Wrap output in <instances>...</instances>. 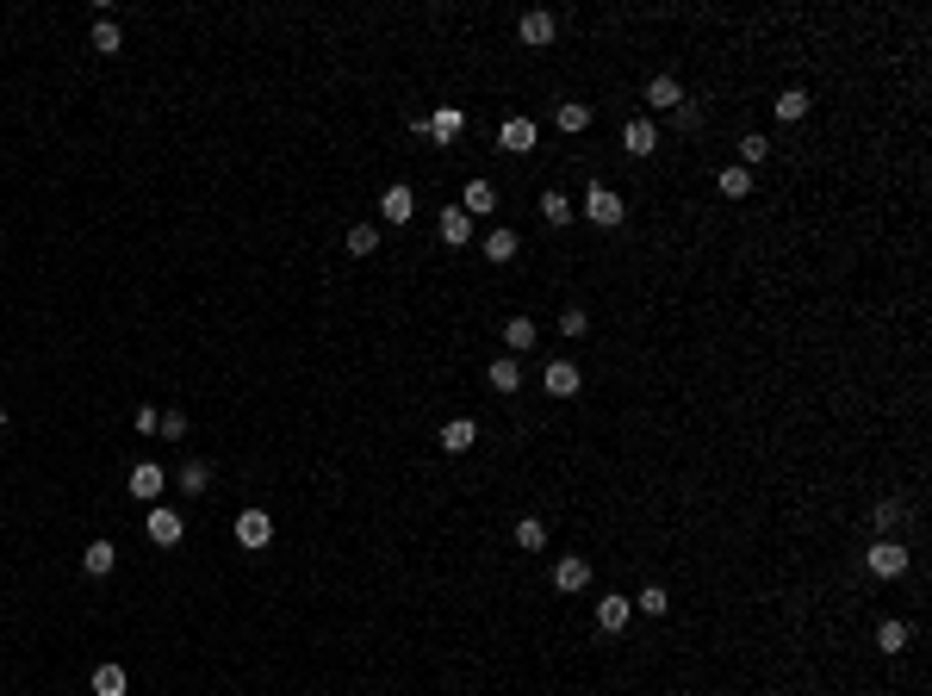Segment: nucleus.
I'll return each instance as SVG.
<instances>
[{
    "label": "nucleus",
    "mask_w": 932,
    "mask_h": 696,
    "mask_svg": "<svg viewBox=\"0 0 932 696\" xmlns=\"http://www.w3.org/2000/svg\"><path fill=\"white\" fill-rule=\"evenodd\" d=\"M131 423H138V435H156V429H162V411H156V404H138Z\"/></svg>",
    "instance_id": "f704fd0d"
},
{
    "label": "nucleus",
    "mask_w": 932,
    "mask_h": 696,
    "mask_svg": "<svg viewBox=\"0 0 932 696\" xmlns=\"http://www.w3.org/2000/svg\"><path fill=\"white\" fill-rule=\"evenodd\" d=\"M206 486H211V466H206V460H187V466H180V491H193V497H200Z\"/></svg>",
    "instance_id": "cd10ccee"
},
{
    "label": "nucleus",
    "mask_w": 932,
    "mask_h": 696,
    "mask_svg": "<svg viewBox=\"0 0 932 696\" xmlns=\"http://www.w3.org/2000/svg\"><path fill=\"white\" fill-rule=\"evenodd\" d=\"M541 385H548L553 398H572V392H579V367H572V361H548Z\"/></svg>",
    "instance_id": "1a4fd4ad"
},
{
    "label": "nucleus",
    "mask_w": 932,
    "mask_h": 696,
    "mask_svg": "<svg viewBox=\"0 0 932 696\" xmlns=\"http://www.w3.org/2000/svg\"><path fill=\"white\" fill-rule=\"evenodd\" d=\"M162 486H169V479H162V466H156V460H143V466H131V497H156Z\"/></svg>",
    "instance_id": "a211bd4d"
},
{
    "label": "nucleus",
    "mask_w": 932,
    "mask_h": 696,
    "mask_svg": "<svg viewBox=\"0 0 932 696\" xmlns=\"http://www.w3.org/2000/svg\"><path fill=\"white\" fill-rule=\"evenodd\" d=\"M374 249H380V230H374V224H348V255H354V261L374 255Z\"/></svg>",
    "instance_id": "393cba45"
},
{
    "label": "nucleus",
    "mask_w": 932,
    "mask_h": 696,
    "mask_svg": "<svg viewBox=\"0 0 932 696\" xmlns=\"http://www.w3.org/2000/svg\"><path fill=\"white\" fill-rule=\"evenodd\" d=\"M585 125H590V106H579V100L559 106V131H585Z\"/></svg>",
    "instance_id": "2f4dec72"
},
{
    "label": "nucleus",
    "mask_w": 932,
    "mask_h": 696,
    "mask_svg": "<svg viewBox=\"0 0 932 696\" xmlns=\"http://www.w3.org/2000/svg\"><path fill=\"white\" fill-rule=\"evenodd\" d=\"M671 118H678V131H696V125H702V106H691V100H684L678 112H671Z\"/></svg>",
    "instance_id": "e433bc0d"
},
{
    "label": "nucleus",
    "mask_w": 932,
    "mask_h": 696,
    "mask_svg": "<svg viewBox=\"0 0 932 696\" xmlns=\"http://www.w3.org/2000/svg\"><path fill=\"white\" fill-rule=\"evenodd\" d=\"M740 156H746L740 169H753V162H764V156H771V143H764V138H746V143H740Z\"/></svg>",
    "instance_id": "c9c22d12"
},
{
    "label": "nucleus",
    "mask_w": 932,
    "mask_h": 696,
    "mask_svg": "<svg viewBox=\"0 0 932 696\" xmlns=\"http://www.w3.org/2000/svg\"><path fill=\"white\" fill-rule=\"evenodd\" d=\"M864 566H870V572H876V578H901V572H907V548H901V541H889V535H883V541H876V548H870V554H864Z\"/></svg>",
    "instance_id": "f03ea898"
},
{
    "label": "nucleus",
    "mask_w": 932,
    "mask_h": 696,
    "mask_svg": "<svg viewBox=\"0 0 932 696\" xmlns=\"http://www.w3.org/2000/svg\"><path fill=\"white\" fill-rule=\"evenodd\" d=\"M460 211H466V218H485V211H497V193H491V180H466V193H460Z\"/></svg>",
    "instance_id": "9b49d317"
},
{
    "label": "nucleus",
    "mask_w": 932,
    "mask_h": 696,
    "mask_svg": "<svg viewBox=\"0 0 932 696\" xmlns=\"http://www.w3.org/2000/svg\"><path fill=\"white\" fill-rule=\"evenodd\" d=\"M485 380H491V392H504V398H510V392H517V385H522V367H517V354H504V361H491V374H485Z\"/></svg>",
    "instance_id": "dca6fc26"
},
{
    "label": "nucleus",
    "mask_w": 932,
    "mask_h": 696,
    "mask_svg": "<svg viewBox=\"0 0 932 696\" xmlns=\"http://www.w3.org/2000/svg\"><path fill=\"white\" fill-rule=\"evenodd\" d=\"M497 143H504L510 156H522V149H535V118H504V131H497Z\"/></svg>",
    "instance_id": "9d476101"
},
{
    "label": "nucleus",
    "mask_w": 932,
    "mask_h": 696,
    "mask_svg": "<svg viewBox=\"0 0 932 696\" xmlns=\"http://www.w3.org/2000/svg\"><path fill=\"white\" fill-rule=\"evenodd\" d=\"M621 211H628V206H621V193H609V187L590 180V193H585V218H590V224H597V230H616Z\"/></svg>",
    "instance_id": "f257e3e1"
},
{
    "label": "nucleus",
    "mask_w": 932,
    "mask_h": 696,
    "mask_svg": "<svg viewBox=\"0 0 932 696\" xmlns=\"http://www.w3.org/2000/svg\"><path fill=\"white\" fill-rule=\"evenodd\" d=\"M553 585H559L566 597H572V591H585V585H590V566H585L579 554H566L559 566H553Z\"/></svg>",
    "instance_id": "6e6552de"
},
{
    "label": "nucleus",
    "mask_w": 932,
    "mask_h": 696,
    "mask_svg": "<svg viewBox=\"0 0 932 696\" xmlns=\"http://www.w3.org/2000/svg\"><path fill=\"white\" fill-rule=\"evenodd\" d=\"M628 603H634V609H647V616H665V609H671V591L647 585V591H640V597H628Z\"/></svg>",
    "instance_id": "7c9ffc66"
},
{
    "label": "nucleus",
    "mask_w": 932,
    "mask_h": 696,
    "mask_svg": "<svg viewBox=\"0 0 932 696\" xmlns=\"http://www.w3.org/2000/svg\"><path fill=\"white\" fill-rule=\"evenodd\" d=\"M541 218H548V224H572V200L548 187V193H541Z\"/></svg>",
    "instance_id": "bb28decb"
},
{
    "label": "nucleus",
    "mask_w": 932,
    "mask_h": 696,
    "mask_svg": "<svg viewBox=\"0 0 932 696\" xmlns=\"http://www.w3.org/2000/svg\"><path fill=\"white\" fill-rule=\"evenodd\" d=\"M715 187H722L727 200H753V169H722Z\"/></svg>",
    "instance_id": "b1692460"
},
{
    "label": "nucleus",
    "mask_w": 932,
    "mask_h": 696,
    "mask_svg": "<svg viewBox=\"0 0 932 696\" xmlns=\"http://www.w3.org/2000/svg\"><path fill=\"white\" fill-rule=\"evenodd\" d=\"M559 330H566V336H585V330H590L585 305H566V312H559Z\"/></svg>",
    "instance_id": "473e14b6"
},
{
    "label": "nucleus",
    "mask_w": 932,
    "mask_h": 696,
    "mask_svg": "<svg viewBox=\"0 0 932 696\" xmlns=\"http://www.w3.org/2000/svg\"><path fill=\"white\" fill-rule=\"evenodd\" d=\"M621 143H628V156H653V149H659V131L647 125V118H628V131H621Z\"/></svg>",
    "instance_id": "ddd939ff"
},
{
    "label": "nucleus",
    "mask_w": 932,
    "mask_h": 696,
    "mask_svg": "<svg viewBox=\"0 0 932 696\" xmlns=\"http://www.w3.org/2000/svg\"><path fill=\"white\" fill-rule=\"evenodd\" d=\"M876 647H883V653L896 660L901 647H907V622H883V628H876Z\"/></svg>",
    "instance_id": "c85d7f7f"
},
{
    "label": "nucleus",
    "mask_w": 932,
    "mask_h": 696,
    "mask_svg": "<svg viewBox=\"0 0 932 696\" xmlns=\"http://www.w3.org/2000/svg\"><path fill=\"white\" fill-rule=\"evenodd\" d=\"M628 616H634V603H628V597H597V628H603V634H621V628H628Z\"/></svg>",
    "instance_id": "423d86ee"
},
{
    "label": "nucleus",
    "mask_w": 932,
    "mask_h": 696,
    "mask_svg": "<svg viewBox=\"0 0 932 696\" xmlns=\"http://www.w3.org/2000/svg\"><path fill=\"white\" fill-rule=\"evenodd\" d=\"M517 230H504V224H497V230H491V237H485V261H517Z\"/></svg>",
    "instance_id": "aec40b11"
},
{
    "label": "nucleus",
    "mask_w": 932,
    "mask_h": 696,
    "mask_svg": "<svg viewBox=\"0 0 932 696\" xmlns=\"http://www.w3.org/2000/svg\"><path fill=\"white\" fill-rule=\"evenodd\" d=\"M460 131H466V112H460V106H442V112L429 118V138L435 143H454Z\"/></svg>",
    "instance_id": "f8f14e48"
},
{
    "label": "nucleus",
    "mask_w": 932,
    "mask_h": 696,
    "mask_svg": "<svg viewBox=\"0 0 932 696\" xmlns=\"http://www.w3.org/2000/svg\"><path fill=\"white\" fill-rule=\"evenodd\" d=\"M81 566H87L94 578H106V572L118 566V548H112V541H87V548H81Z\"/></svg>",
    "instance_id": "2eb2a0df"
},
{
    "label": "nucleus",
    "mask_w": 932,
    "mask_h": 696,
    "mask_svg": "<svg viewBox=\"0 0 932 696\" xmlns=\"http://www.w3.org/2000/svg\"><path fill=\"white\" fill-rule=\"evenodd\" d=\"M268 541H274V517H268V510H242L237 517V548L255 554V548H268Z\"/></svg>",
    "instance_id": "7ed1b4c3"
},
{
    "label": "nucleus",
    "mask_w": 932,
    "mask_h": 696,
    "mask_svg": "<svg viewBox=\"0 0 932 696\" xmlns=\"http://www.w3.org/2000/svg\"><path fill=\"white\" fill-rule=\"evenodd\" d=\"M125 691H131L125 665H100V671H94V696H125Z\"/></svg>",
    "instance_id": "4be33fe9"
},
{
    "label": "nucleus",
    "mask_w": 932,
    "mask_h": 696,
    "mask_svg": "<svg viewBox=\"0 0 932 696\" xmlns=\"http://www.w3.org/2000/svg\"><path fill=\"white\" fill-rule=\"evenodd\" d=\"M411 211H416V193L405 187V180L380 193V218H385V224H411Z\"/></svg>",
    "instance_id": "20e7f679"
},
{
    "label": "nucleus",
    "mask_w": 932,
    "mask_h": 696,
    "mask_svg": "<svg viewBox=\"0 0 932 696\" xmlns=\"http://www.w3.org/2000/svg\"><path fill=\"white\" fill-rule=\"evenodd\" d=\"M517 32H522V44H528V50H541V44H553V32H559V19L535 6V13H522V26H517Z\"/></svg>",
    "instance_id": "39448f33"
},
{
    "label": "nucleus",
    "mask_w": 932,
    "mask_h": 696,
    "mask_svg": "<svg viewBox=\"0 0 932 696\" xmlns=\"http://www.w3.org/2000/svg\"><path fill=\"white\" fill-rule=\"evenodd\" d=\"M162 435H169V442H180V435H187V417H180V411H169V417H162Z\"/></svg>",
    "instance_id": "4c0bfd02"
},
{
    "label": "nucleus",
    "mask_w": 932,
    "mask_h": 696,
    "mask_svg": "<svg viewBox=\"0 0 932 696\" xmlns=\"http://www.w3.org/2000/svg\"><path fill=\"white\" fill-rule=\"evenodd\" d=\"M118 44H125L118 26H112V19H94V50H100V56H118Z\"/></svg>",
    "instance_id": "c756f323"
},
{
    "label": "nucleus",
    "mask_w": 932,
    "mask_h": 696,
    "mask_svg": "<svg viewBox=\"0 0 932 696\" xmlns=\"http://www.w3.org/2000/svg\"><path fill=\"white\" fill-rule=\"evenodd\" d=\"M802 112H808V94H802V87H783V94H777V118H783V125H795Z\"/></svg>",
    "instance_id": "a878e982"
},
{
    "label": "nucleus",
    "mask_w": 932,
    "mask_h": 696,
    "mask_svg": "<svg viewBox=\"0 0 932 696\" xmlns=\"http://www.w3.org/2000/svg\"><path fill=\"white\" fill-rule=\"evenodd\" d=\"M517 548H522V554H541V548H548V522H541V517H522L517 522Z\"/></svg>",
    "instance_id": "412c9836"
},
{
    "label": "nucleus",
    "mask_w": 932,
    "mask_h": 696,
    "mask_svg": "<svg viewBox=\"0 0 932 696\" xmlns=\"http://www.w3.org/2000/svg\"><path fill=\"white\" fill-rule=\"evenodd\" d=\"M870 522H876V528H896V522H901V504H896V497H883V504L870 510Z\"/></svg>",
    "instance_id": "72a5a7b5"
},
{
    "label": "nucleus",
    "mask_w": 932,
    "mask_h": 696,
    "mask_svg": "<svg viewBox=\"0 0 932 696\" xmlns=\"http://www.w3.org/2000/svg\"><path fill=\"white\" fill-rule=\"evenodd\" d=\"M535 336H541V330H535L528 317H510V323H504V348H510V354H522V348H535Z\"/></svg>",
    "instance_id": "5701e85b"
},
{
    "label": "nucleus",
    "mask_w": 932,
    "mask_h": 696,
    "mask_svg": "<svg viewBox=\"0 0 932 696\" xmlns=\"http://www.w3.org/2000/svg\"><path fill=\"white\" fill-rule=\"evenodd\" d=\"M0 429H6V404H0Z\"/></svg>",
    "instance_id": "58836bf2"
},
{
    "label": "nucleus",
    "mask_w": 932,
    "mask_h": 696,
    "mask_svg": "<svg viewBox=\"0 0 932 696\" xmlns=\"http://www.w3.org/2000/svg\"><path fill=\"white\" fill-rule=\"evenodd\" d=\"M149 541H156V548H174V541H180V517H174V510H149Z\"/></svg>",
    "instance_id": "6ab92c4d"
},
{
    "label": "nucleus",
    "mask_w": 932,
    "mask_h": 696,
    "mask_svg": "<svg viewBox=\"0 0 932 696\" xmlns=\"http://www.w3.org/2000/svg\"><path fill=\"white\" fill-rule=\"evenodd\" d=\"M473 442H479V423H473V417H454L448 429H442V448H448V454H466Z\"/></svg>",
    "instance_id": "4468645a"
},
{
    "label": "nucleus",
    "mask_w": 932,
    "mask_h": 696,
    "mask_svg": "<svg viewBox=\"0 0 932 696\" xmlns=\"http://www.w3.org/2000/svg\"><path fill=\"white\" fill-rule=\"evenodd\" d=\"M435 230H442V243H466V237H473V218H466L460 206H442V224H435Z\"/></svg>",
    "instance_id": "f3484780"
},
{
    "label": "nucleus",
    "mask_w": 932,
    "mask_h": 696,
    "mask_svg": "<svg viewBox=\"0 0 932 696\" xmlns=\"http://www.w3.org/2000/svg\"><path fill=\"white\" fill-rule=\"evenodd\" d=\"M647 106H653V112H678V106H684V87H678L671 75H653V81H647Z\"/></svg>",
    "instance_id": "0eeeda50"
}]
</instances>
